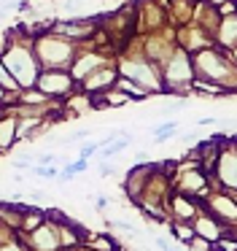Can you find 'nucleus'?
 <instances>
[{"mask_svg": "<svg viewBox=\"0 0 237 251\" xmlns=\"http://www.w3.org/2000/svg\"><path fill=\"white\" fill-rule=\"evenodd\" d=\"M175 130H178V122H165V125L154 127V141H156V143L170 141V138L175 135Z\"/></svg>", "mask_w": 237, "mask_h": 251, "instance_id": "39448f33", "label": "nucleus"}, {"mask_svg": "<svg viewBox=\"0 0 237 251\" xmlns=\"http://www.w3.org/2000/svg\"><path fill=\"white\" fill-rule=\"evenodd\" d=\"M95 202H97V208H105V205H108V197L97 195V197H95Z\"/></svg>", "mask_w": 237, "mask_h": 251, "instance_id": "6e6552de", "label": "nucleus"}, {"mask_svg": "<svg viewBox=\"0 0 237 251\" xmlns=\"http://www.w3.org/2000/svg\"><path fill=\"white\" fill-rule=\"evenodd\" d=\"M32 54L41 71H68L75 60V46L62 35H38L32 41Z\"/></svg>", "mask_w": 237, "mask_h": 251, "instance_id": "f03ea898", "label": "nucleus"}, {"mask_svg": "<svg viewBox=\"0 0 237 251\" xmlns=\"http://www.w3.org/2000/svg\"><path fill=\"white\" fill-rule=\"evenodd\" d=\"M73 87L78 84L73 81L70 71H41L35 78V89H41L46 98H65L73 92Z\"/></svg>", "mask_w": 237, "mask_h": 251, "instance_id": "7ed1b4c3", "label": "nucleus"}, {"mask_svg": "<svg viewBox=\"0 0 237 251\" xmlns=\"http://www.w3.org/2000/svg\"><path fill=\"white\" fill-rule=\"evenodd\" d=\"M14 141H16V122L11 116H3L0 119V149H8Z\"/></svg>", "mask_w": 237, "mask_h": 251, "instance_id": "20e7f679", "label": "nucleus"}, {"mask_svg": "<svg viewBox=\"0 0 237 251\" xmlns=\"http://www.w3.org/2000/svg\"><path fill=\"white\" fill-rule=\"evenodd\" d=\"M210 6H221V3H226V0H208Z\"/></svg>", "mask_w": 237, "mask_h": 251, "instance_id": "1a4fd4ad", "label": "nucleus"}, {"mask_svg": "<svg viewBox=\"0 0 237 251\" xmlns=\"http://www.w3.org/2000/svg\"><path fill=\"white\" fill-rule=\"evenodd\" d=\"M54 162V154H41V165H51Z\"/></svg>", "mask_w": 237, "mask_h": 251, "instance_id": "0eeeda50", "label": "nucleus"}, {"mask_svg": "<svg viewBox=\"0 0 237 251\" xmlns=\"http://www.w3.org/2000/svg\"><path fill=\"white\" fill-rule=\"evenodd\" d=\"M0 60L8 68L11 78L19 84V89L35 87V78H38V73H41V68H38L35 54H32V44H22V41H16L14 35H11V44H8V49L0 54Z\"/></svg>", "mask_w": 237, "mask_h": 251, "instance_id": "f257e3e1", "label": "nucleus"}, {"mask_svg": "<svg viewBox=\"0 0 237 251\" xmlns=\"http://www.w3.org/2000/svg\"><path fill=\"white\" fill-rule=\"evenodd\" d=\"M92 135V130H78V132H73V135H68L62 143H75V141H86V138Z\"/></svg>", "mask_w": 237, "mask_h": 251, "instance_id": "423d86ee", "label": "nucleus"}]
</instances>
